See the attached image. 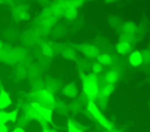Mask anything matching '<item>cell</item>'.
I'll return each mask as SVG.
<instances>
[{"instance_id": "cell-1", "label": "cell", "mask_w": 150, "mask_h": 132, "mask_svg": "<svg viewBox=\"0 0 150 132\" xmlns=\"http://www.w3.org/2000/svg\"><path fill=\"white\" fill-rule=\"evenodd\" d=\"M98 82L100 76L95 75L93 72L86 74V76L81 79V90H82V97L86 98L87 102H95L96 97L98 96Z\"/></svg>"}, {"instance_id": "cell-2", "label": "cell", "mask_w": 150, "mask_h": 132, "mask_svg": "<svg viewBox=\"0 0 150 132\" xmlns=\"http://www.w3.org/2000/svg\"><path fill=\"white\" fill-rule=\"evenodd\" d=\"M27 98L29 102H34V103H38L39 105L41 106H45V107H49L52 110H54V106H55V97L52 92H49L48 90L46 89H36V90H33L32 92H29L27 95Z\"/></svg>"}, {"instance_id": "cell-3", "label": "cell", "mask_w": 150, "mask_h": 132, "mask_svg": "<svg viewBox=\"0 0 150 132\" xmlns=\"http://www.w3.org/2000/svg\"><path fill=\"white\" fill-rule=\"evenodd\" d=\"M30 104V106L36 111V113L43 118L48 124H52L53 125V110L49 109V107H45V106H41L39 105L38 103H34V102H28Z\"/></svg>"}, {"instance_id": "cell-4", "label": "cell", "mask_w": 150, "mask_h": 132, "mask_svg": "<svg viewBox=\"0 0 150 132\" xmlns=\"http://www.w3.org/2000/svg\"><path fill=\"white\" fill-rule=\"evenodd\" d=\"M76 49L83 54L87 58H96L97 55L100 54V49L94 46V44H90V43H81L76 47Z\"/></svg>"}, {"instance_id": "cell-5", "label": "cell", "mask_w": 150, "mask_h": 132, "mask_svg": "<svg viewBox=\"0 0 150 132\" xmlns=\"http://www.w3.org/2000/svg\"><path fill=\"white\" fill-rule=\"evenodd\" d=\"M61 93L68 98H77L79 95H80V89H79V85L74 82H68L66 84L62 85L61 88Z\"/></svg>"}, {"instance_id": "cell-6", "label": "cell", "mask_w": 150, "mask_h": 132, "mask_svg": "<svg viewBox=\"0 0 150 132\" xmlns=\"http://www.w3.org/2000/svg\"><path fill=\"white\" fill-rule=\"evenodd\" d=\"M12 15H13V18L15 19V21H27V20H29V13H28V9H27V7L26 6H23V5H18V6H15L14 8H13V11H12Z\"/></svg>"}, {"instance_id": "cell-7", "label": "cell", "mask_w": 150, "mask_h": 132, "mask_svg": "<svg viewBox=\"0 0 150 132\" xmlns=\"http://www.w3.org/2000/svg\"><path fill=\"white\" fill-rule=\"evenodd\" d=\"M120 78V74L116 69H110L108 71L104 72V75L102 77H100V79L103 82V83H107V84H111V85H115L117 83Z\"/></svg>"}, {"instance_id": "cell-8", "label": "cell", "mask_w": 150, "mask_h": 132, "mask_svg": "<svg viewBox=\"0 0 150 132\" xmlns=\"http://www.w3.org/2000/svg\"><path fill=\"white\" fill-rule=\"evenodd\" d=\"M61 85H62L61 82H60L59 79H56V78H48V79H46V81L43 82V89L48 90V91L52 92L53 95H54L55 92H57V91L62 88Z\"/></svg>"}, {"instance_id": "cell-9", "label": "cell", "mask_w": 150, "mask_h": 132, "mask_svg": "<svg viewBox=\"0 0 150 132\" xmlns=\"http://www.w3.org/2000/svg\"><path fill=\"white\" fill-rule=\"evenodd\" d=\"M86 110H87V112H88V116H89V118L90 119H98L103 113L101 112V110L97 107V105L95 104V102H87V104H86Z\"/></svg>"}, {"instance_id": "cell-10", "label": "cell", "mask_w": 150, "mask_h": 132, "mask_svg": "<svg viewBox=\"0 0 150 132\" xmlns=\"http://www.w3.org/2000/svg\"><path fill=\"white\" fill-rule=\"evenodd\" d=\"M128 62L131 67H139L143 64V60H142V55L139 50H134L129 54L128 56Z\"/></svg>"}, {"instance_id": "cell-11", "label": "cell", "mask_w": 150, "mask_h": 132, "mask_svg": "<svg viewBox=\"0 0 150 132\" xmlns=\"http://www.w3.org/2000/svg\"><path fill=\"white\" fill-rule=\"evenodd\" d=\"M98 95L105 97V98H109L110 95L115 91V85H111V84H107V83H103L101 79L98 82Z\"/></svg>"}, {"instance_id": "cell-12", "label": "cell", "mask_w": 150, "mask_h": 132, "mask_svg": "<svg viewBox=\"0 0 150 132\" xmlns=\"http://www.w3.org/2000/svg\"><path fill=\"white\" fill-rule=\"evenodd\" d=\"M96 62L100 63L102 67H110L114 63V58L108 53H100L96 57Z\"/></svg>"}, {"instance_id": "cell-13", "label": "cell", "mask_w": 150, "mask_h": 132, "mask_svg": "<svg viewBox=\"0 0 150 132\" xmlns=\"http://www.w3.org/2000/svg\"><path fill=\"white\" fill-rule=\"evenodd\" d=\"M11 105H12V98L9 93L5 90H1L0 91V110H5Z\"/></svg>"}, {"instance_id": "cell-14", "label": "cell", "mask_w": 150, "mask_h": 132, "mask_svg": "<svg viewBox=\"0 0 150 132\" xmlns=\"http://www.w3.org/2000/svg\"><path fill=\"white\" fill-rule=\"evenodd\" d=\"M121 28H122V33L123 34H128V35H132V36H136V33L138 30L137 26L134 22H130V21L123 23L121 26Z\"/></svg>"}, {"instance_id": "cell-15", "label": "cell", "mask_w": 150, "mask_h": 132, "mask_svg": "<svg viewBox=\"0 0 150 132\" xmlns=\"http://www.w3.org/2000/svg\"><path fill=\"white\" fill-rule=\"evenodd\" d=\"M60 53L66 60H75L77 57V50L73 47H64L60 50Z\"/></svg>"}, {"instance_id": "cell-16", "label": "cell", "mask_w": 150, "mask_h": 132, "mask_svg": "<svg viewBox=\"0 0 150 132\" xmlns=\"http://www.w3.org/2000/svg\"><path fill=\"white\" fill-rule=\"evenodd\" d=\"M115 48H116L117 54H120V55H127V54L131 53V44H129L127 42H123V41H118L116 43Z\"/></svg>"}, {"instance_id": "cell-17", "label": "cell", "mask_w": 150, "mask_h": 132, "mask_svg": "<svg viewBox=\"0 0 150 132\" xmlns=\"http://www.w3.org/2000/svg\"><path fill=\"white\" fill-rule=\"evenodd\" d=\"M96 121L98 123V125L100 126H102L104 130H110V128H112L114 126H112V124H111V121L105 117V116H101L98 119H96Z\"/></svg>"}, {"instance_id": "cell-18", "label": "cell", "mask_w": 150, "mask_h": 132, "mask_svg": "<svg viewBox=\"0 0 150 132\" xmlns=\"http://www.w3.org/2000/svg\"><path fill=\"white\" fill-rule=\"evenodd\" d=\"M41 53L46 56V57H50L54 55V51H53V48H52V43H48V42H43L41 44Z\"/></svg>"}, {"instance_id": "cell-19", "label": "cell", "mask_w": 150, "mask_h": 132, "mask_svg": "<svg viewBox=\"0 0 150 132\" xmlns=\"http://www.w3.org/2000/svg\"><path fill=\"white\" fill-rule=\"evenodd\" d=\"M62 16L66 18V19H68V20H74V19L77 16V9H75V8H73L71 6H69V7L63 12Z\"/></svg>"}, {"instance_id": "cell-20", "label": "cell", "mask_w": 150, "mask_h": 132, "mask_svg": "<svg viewBox=\"0 0 150 132\" xmlns=\"http://www.w3.org/2000/svg\"><path fill=\"white\" fill-rule=\"evenodd\" d=\"M54 109H56L60 113H67V112H69V106H68V104H66V103L62 102V100H56Z\"/></svg>"}, {"instance_id": "cell-21", "label": "cell", "mask_w": 150, "mask_h": 132, "mask_svg": "<svg viewBox=\"0 0 150 132\" xmlns=\"http://www.w3.org/2000/svg\"><path fill=\"white\" fill-rule=\"evenodd\" d=\"M95 104L97 105V107L101 110V109H107V106H108V98H105V97H103V96H101V95H98L97 97H96V99H95Z\"/></svg>"}, {"instance_id": "cell-22", "label": "cell", "mask_w": 150, "mask_h": 132, "mask_svg": "<svg viewBox=\"0 0 150 132\" xmlns=\"http://www.w3.org/2000/svg\"><path fill=\"white\" fill-rule=\"evenodd\" d=\"M89 70H90V72H93V74H95V75H100V74L103 71V67H102L100 63H97V62H91Z\"/></svg>"}, {"instance_id": "cell-23", "label": "cell", "mask_w": 150, "mask_h": 132, "mask_svg": "<svg viewBox=\"0 0 150 132\" xmlns=\"http://www.w3.org/2000/svg\"><path fill=\"white\" fill-rule=\"evenodd\" d=\"M68 123H70L73 126H75V127H77L79 130H81L82 132H84L87 128H88V126H86V125H83L82 123H80L79 120H76L75 118H68Z\"/></svg>"}, {"instance_id": "cell-24", "label": "cell", "mask_w": 150, "mask_h": 132, "mask_svg": "<svg viewBox=\"0 0 150 132\" xmlns=\"http://www.w3.org/2000/svg\"><path fill=\"white\" fill-rule=\"evenodd\" d=\"M16 121L19 123V126L22 127V128H25V126H28V124L30 123V120H29L25 114H22V113H21L20 116H18Z\"/></svg>"}, {"instance_id": "cell-25", "label": "cell", "mask_w": 150, "mask_h": 132, "mask_svg": "<svg viewBox=\"0 0 150 132\" xmlns=\"http://www.w3.org/2000/svg\"><path fill=\"white\" fill-rule=\"evenodd\" d=\"M9 121V114L5 110H0V125H6Z\"/></svg>"}, {"instance_id": "cell-26", "label": "cell", "mask_w": 150, "mask_h": 132, "mask_svg": "<svg viewBox=\"0 0 150 132\" xmlns=\"http://www.w3.org/2000/svg\"><path fill=\"white\" fill-rule=\"evenodd\" d=\"M15 74H16V76L19 77V78H25L26 77V75H27V70L25 69V67H22V65H19V67H16V69H15Z\"/></svg>"}, {"instance_id": "cell-27", "label": "cell", "mask_w": 150, "mask_h": 132, "mask_svg": "<svg viewBox=\"0 0 150 132\" xmlns=\"http://www.w3.org/2000/svg\"><path fill=\"white\" fill-rule=\"evenodd\" d=\"M87 0H69V5L75 8V9H79L80 7H82L84 4H86Z\"/></svg>"}, {"instance_id": "cell-28", "label": "cell", "mask_w": 150, "mask_h": 132, "mask_svg": "<svg viewBox=\"0 0 150 132\" xmlns=\"http://www.w3.org/2000/svg\"><path fill=\"white\" fill-rule=\"evenodd\" d=\"M8 114H9V121L11 123H16V119H18V116H19V109L16 107V109L9 111Z\"/></svg>"}, {"instance_id": "cell-29", "label": "cell", "mask_w": 150, "mask_h": 132, "mask_svg": "<svg viewBox=\"0 0 150 132\" xmlns=\"http://www.w3.org/2000/svg\"><path fill=\"white\" fill-rule=\"evenodd\" d=\"M141 55H142V60H143V63L144 64H148L150 62V53L148 49H143L141 50Z\"/></svg>"}, {"instance_id": "cell-30", "label": "cell", "mask_w": 150, "mask_h": 132, "mask_svg": "<svg viewBox=\"0 0 150 132\" xmlns=\"http://www.w3.org/2000/svg\"><path fill=\"white\" fill-rule=\"evenodd\" d=\"M67 131L68 132H82L81 130H79L77 127H75V126H73L70 123H68L67 121Z\"/></svg>"}, {"instance_id": "cell-31", "label": "cell", "mask_w": 150, "mask_h": 132, "mask_svg": "<svg viewBox=\"0 0 150 132\" xmlns=\"http://www.w3.org/2000/svg\"><path fill=\"white\" fill-rule=\"evenodd\" d=\"M11 132H26V130L22 128V127H20V126H15Z\"/></svg>"}, {"instance_id": "cell-32", "label": "cell", "mask_w": 150, "mask_h": 132, "mask_svg": "<svg viewBox=\"0 0 150 132\" xmlns=\"http://www.w3.org/2000/svg\"><path fill=\"white\" fill-rule=\"evenodd\" d=\"M0 132H9V128L7 125H0Z\"/></svg>"}, {"instance_id": "cell-33", "label": "cell", "mask_w": 150, "mask_h": 132, "mask_svg": "<svg viewBox=\"0 0 150 132\" xmlns=\"http://www.w3.org/2000/svg\"><path fill=\"white\" fill-rule=\"evenodd\" d=\"M41 132H59V131H56L55 128H50V127H48V128H42Z\"/></svg>"}, {"instance_id": "cell-34", "label": "cell", "mask_w": 150, "mask_h": 132, "mask_svg": "<svg viewBox=\"0 0 150 132\" xmlns=\"http://www.w3.org/2000/svg\"><path fill=\"white\" fill-rule=\"evenodd\" d=\"M104 132H122L121 130H117V128H115V127H112V128H110V130H105Z\"/></svg>"}, {"instance_id": "cell-35", "label": "cell", "mask_w": 150, "mask_h": 132, "mask_svg": "<svg viewBox=\"0 0 150 132\" xmlns=\"http://www.w3.org/2000/svg\"><path fill=\"white\" fill-rule=\"evenodd\" d=\"M1 90H4V88H2V82L0 81V91H1Z\"/></svg>"}, {"instance_id": "cell-36", "label": "cell", "mask_w": 150, "mask_h": 132, "mask_svg": "<svg viewBox=\"0 0 150 132\" xmlns=\"http://www.w3.org/2000/svg\"><path fill=\"white\" fill-rule=\"evenodd\" d=\"M104 1H107V2H112V1H116V0H104Z\"/></svg>"}, {"instance_id": "cell-37", "label": "cell", "mask_w": 150, "mask_h": 132, "mask_svg": "<svg viewBox=\"0 0 150 132\" xmlns=\"http://www.w3.org/2000/svg\"><path fill=\"white\" fill-rule=\"evenodd\" d=\"M2 47H4V44H2L1 42H0V50H1V48H2Z\"/></svg>"}, {"instance_id": "cell-38", "label": "cell", "mask_w": 150, "mask_h": 132, "mask_svg": "<svg viewBox=\"0 0 150 132\" xmlns=\"http://www.w3.org/2000/svg\"><path fill=\"white\" fill-rule=\"evenodd\" d=\"M2 4H5V2H4V0H0V5H2Z\"/></svg>"}, {"instance_id": "cell-39", "label": "cell", "mask_w": 150, "mask_h": 132, "mask_svg": "<svg viewBox=\"0 0 150 132\" xmlns=\"http://www.w3.org/2000/svg\"><path fill=\"white\" fill-rule=\"evenodd\" d=\"M11 0H4V2H9Z\"/></svg>"}, {"instance_id": "cell-40", "label": "cell", "mask_w": 150, "mask_h": 132, "mask_svg": "<svg viewBox=\"0 0 150 132\" xmlns=\"http://www.w3.org/2000/svg\"><path fill=\"white\" fill-rule=\"evenodd\" d=\"M90 1H96V0H90Z\"/></svg>"}]
</instances>
